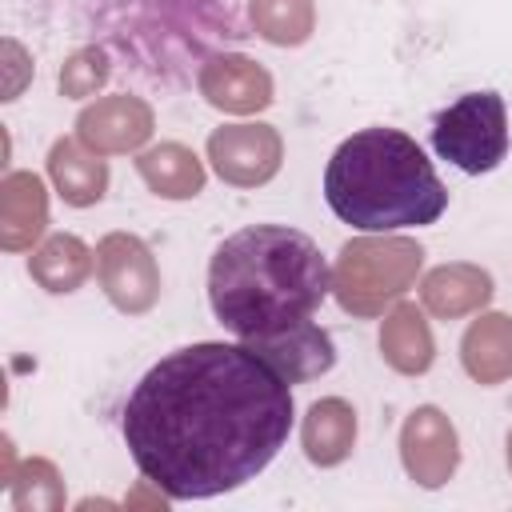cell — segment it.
Masks as SVG:
<instances>
[{
	"label": "cell",
	"mask_w": 512,
	"mask_h": 512,
	"mask_svg": "<svg viewBox=\"0 0 512 512\" xmlns=\"http://www.w3.org/2000/svg\"><path fill=\"white\" fill-rule=\"evenodd\" d=\"M292 384L248 344H188L144 372L124 404V444L168 500H208L256 480L292 432Z\"/></svg>",
	"instance_id": "6da1fadb"
},
{
	"label": "cell",
	"mask_w": 512,
	"mask_h": 512,
	"mask_svg": "<svg viewBox=\"0 0 512 512\" xmlns=\"http://www.w3.org/2000/svg\"><path fill=\"white\" fill-rule=\"evenodd\" d=\"M332 292V268L308 232L288 224H252L232 232L208 264V300L216 320L260 340L308 320Z\"/></svg>",
	"instance_id": "7a4b0ae2"
},
{
	"label": "cell",
	"mask_w": 512,
	"mask_h": 512,
	"mask_svg": "<svg viewBox=\"0 0 512 512\" xmlns=\"http://www.w3.org/2000/svg\"><path fill=\"white\" fill-rule=\"evenodd\" d=\"M324 200L360 232H396L436 224L448 208V188L408 132L376 124L352 132L332 152Z\"/></svg>",
	"instance_id": "3957f363"
},
{
	"label": "cell",
	"mask_w": 512,
	"mask_h": 512,
	"mask_svg": "<svg viewBox=\"0 0 512 512\" xmlns=\"http://www.w3.org/2000/svg\"><path fill=\"white\" fill-rule=\"evenodd\" d=\"M424 268V248L400 232H364L340 244L332 264V296L356 320L384 316L396 300L416 288Z\"/></svg>",
	"instance_id": "277c9868"
},
{
	"label": "cell",
	"mask_w": 512,
	"mask_h": 512,
	"mask_svg": "<svg viewBox=\"0 0 512 512\" xmlns=\"http://www.w3.org/2000/svg\"><path fill=\"white\" fill-rule=\"evenodd\" d=\"M432 148L468 176L500 168L508 156V108L500 92H464L432 120Z\"/></svg>",
	"instance_id": "5b68a950"
},
{
	"label": "cell",
	"mask_w": 512,
	"mask_h": 512,
	"mask_svg": "<svg viewBox=\"0 0 512 512\" xmlns=\"http://www.w3.org/2000/svg\"><path fill=\"white\" fill-rule=\"evenodd\" d=\"M96 280L124 316H144L160 300V264L136 232H108L96 244Z\"/></svg>",
	"instance_id": "8992f818"
},
{
	"label": "cell",
	"mask_w": 512,
	"mask_h": 512,
	"mask_svg": "<svg viewBox=\"0 0 512 512\" xmlns=\"http://www.w3.org/2000/svg\"><path fill=\"white\" fill-rule=\"evenodd\" d=\"M208 164L232 188H260L284 164V136L264 120H236L208 132Z\"/></svg>",
	"instance_id": "52a82bcc"
},
{
	"label": "cell",
	"mask_w": 512,
	"mask_h": 512,
	"mask_svg": "<svg viewBox=\"0 0 512 512\" xmlns=\"http://www.w3.org/2000/svg\"><path fill=\"white\" fill-rule=\"evenodd\" d=\"M400 464L416 488H444L460 468V436L448 412L436 404H420L400 424Z\"/></svg>",
	"instance_id": "ba28073f"
},
{
	"label": "cell",
	"mask_w": 512,
	"mask_h": 512,
	"mask_svg": "<svg viewBox=\"0 0 512 512\" xmlns=\"http://www.w3.org/2000/svg\"><path fill=\"white\" fill-rule=\"evenodd\" d=\"M152 132H156V112H152V104L144 96H132V92L96 96L76 116V136L100 156L144 152Z\"/></svg>",
	"instance_id": "9c48e42d"
},
{
	"label": "cell",
	"mask_w": 512,
	"mask_h": 512,
	"mask_svg": "<svg viewBox=\"0 0 512 512\" xmlns=\"http://www.w3.org/2000/svg\"><path fill=\"white\" fill-rule=\"evenodd\" d=\"M200 96L224 116H256L276 100L272 72L244 52H216L200 64Z\"/></svg>",
	"instance_id": "30bf717a"
},
{
	"label": "cell",
	"mask_w": 512,
	"mask_h": 512,
	"mask_svg": "<svg viewBox=\"0 0 512 512\" xmlns=\"http://www.w3.org/2000/svg\"><path fill=\"white\" fill-rule=\"evenodd\" d=\"M268 368H276L288 384H304V380H316L324 376L332 364H336V344L332 336L308 316L276 336H260V340H244Z\"/></svg>",
	"instance_id": "8fae6325"
},
{
	"label": "cell",
	"mask_w": 512,
	"mask_h": 512,
	"mask_svg": "<svg viewBox=\"0 0 512 512\" xmlns=\"http://www.w3.org/2000/svg\"><path fill=\"white\" fill-rule=\"evenodd\" d=\"M496 284L492 272L468 260H452V264H436L432 272L420 276V308L436 320H460V316H476L492 304Z\"/></svg>",
	"instance_id": "7c38bea8"
},
{
	"label": "cell",
	"mask_w": 512,
	"mask_h": 512,
	"mask_svg": "<svg viewBox=\"0 0 512 512\" xmlns=\"http://www.w3.org/2000/svg\"><path fill=\"white\" fill-rule=\"evenodd\" d=\"M48 232V184L36 172H8L0 180V248L32 252Z\"/></svg>",
	"instance_id": "4fadbf2b"
},
{
	"label": "cell",
	"mask_w": 512,
	"mask_h": 512,
	"mask_svg": "<svg viewBox=\"0 0 512 512\" xmlns=\"http://www.w3.org/2000/svg\"><path fill=\"white\" fill-rule=\"evenodd\" d=\"M48 180L68 208H92L108 192V160L80 136H60L48 148Z\"/></svg>",
	"instance_id": "5bb4252c"
},
{
	"label": "cell",
	"mask_w": 512,
	"mask_h": 512,
	"mask_svg": "<svg viewBox=\"0 0 512 512\" xmlns=\"http://www.w3.org/2000/svg\"><path fill=\"white\" fill-rule=\"evenodd\" d=\"M380 356L400 376H424L436 360V340L424 308L412 300H396L380 320Z\"/></svg>",
	"instance_id": "9a60e30c"
},
{
	"label": "cell",
	"mask_w": 512,
	"mask_h": 512,
	"mask_svg": "<svg viewBox=\"0 0 512 512\" xmlns=\"http://www.w3.org/2000/svg\"><path fill=\"white\" fill-rule=\"evenodd\" d=\"M356 432H360L356 408L344 396H324L312 400L300 420V448L316 468H336L352 456Z\"/></svg>",
	"instance_id": "2e32d148"
},
{
	"label": "cell",
	"mask_w": 512,
	"mask_h": 512,
	"mask_svg": "<svg viewBox=\"0 0 512 512\" xmlns=\"http://www.w3.org/2000/svg\"><path fill=\"white\" fill-rule=\"evenodd\" d=\"M460 364L484 388L512 380V316L476 312V320L460 336Z\"/></svg>",
	"instance_id": "e0dca14e"
},
{
	"label": "cell",
	"mask_w": 512,
	"mask_h": 512,
	"mask_svg": "<svg viewBox=\"0 0 512 512\" xmlns=\"http://www.w3.org/2000/svg\"><path fill=\"white\" fill-rule=\"evenodd\" d=\"M136 172L144 180V188L160 200H192L204 192V160L180 144V140H160L144 152H136Z\"/></svg>",
	"instance_id": "ac0fdd59"
},
{
	"label": "cell",
	"mask_w": 512,
	"mask_h": 512,
	"mask_svg": "<svg viewBox=\"0 0 512 512\" xmlns=\"http://www.w3.org/2000/svg\"><path fill=\"white\" fill-rule=\"evenodd\" d=\"M92 272H96V252L76 232H52L28 256V276L52 296H68L84 288Z\"/></svg>",
	"instance_id": "d6986e66"
},
{
	"label": "cell",
	"mask_w": 512,
	"mask_h": 512,
	"mask_svg": "<svg viewBox=\"0 0 512 512\" xmlns=\"http://www.w3.org/2000/svg\"><path fill=\"white\" fill-rule=\"evenodd\" d=\"M248 20L260 40L276 48H300L316 32L312 0H248Z\"/></svg>",
	"instance_id": "ffe728a7"
},
{
	"label": "cell",
	"mask_w": 512,
	"mask_h": 512,
	"mask_svg": "<svg viewBox=\"0 0 512 512\" xmlns=\"http://www.w3.org/2000/svg\"><path fill=\"white\" fill-rule=\"evenodd\" d=\"M8 504H12V512H60L68 504L60 468L48 456L20 460L8 480Z\"/></svg>",
	"instance_id": "44dd1931"
},
{
	"label": "cell",
	"mask_w": 512,
	"mask_h": 512,
	"mask_svg": "<svg viewBox=\"0 0 512 512\" xmlns=\"http://www.w3.org/2000/svg\"><path fill=\"white\" fill-rule=\"evenodd\" d=\"M108 76H112V56H108V48H104V44H84V48H76V52L60 64L56 84H60V96H68V100H88V96H96V92L108 84Z\"/></svg>",
	"instance_id": "7402d4cb"
},
{
	"label": "cell",
	"mask_w": 512,
	"mask_h": 512,
	"mask_svg": "<svg viewBox=\"0 0 512 512\" xmlns=\"http://www.w3.org/2000/svg\"><path fill=\"white\" fill-rule=\"evenodd\" d=\"M4 100H16L20 96V88L32 80V60H28V52L16 44V40H4Z\"/></svg>",
	"instance_id": "603a6c76"
},
{
	"label": "cell",
	"mask_w": 512,
	"mask_h": 512,
	"mask_svg": "<svg viewBox=\"0 0 512 512\" xmlns=\"http://www.w3.org/2000/svg\"><path fill=\"white\" fill-rule=\"evenodd\" d=\"M504 452H508V472H512V428H508V436H504Z\"/></svg>",
	"instance_id": "cb8c5ba5"
}]
</instances>
